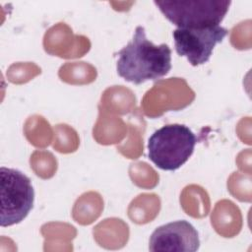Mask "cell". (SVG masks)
Listing matches in <instances>:
<instances>
[{"instance_id": "obj_1", "label": "cell", "mask_w": 252, "mask_h": 252, "mask_svg": "<svg viewBox=\"0 0 252 252\" xmlns=\"http://www.w3.org/2000/svg\"><path fill=\"white\" fill-rule=\"evenodd\" d=\"M116 56L117 74L135 85L158 80L171 70V49L165 43L154 44L142 26L136 28L131 41Z\"/></svg>"}, {"instance_id": "obj_2", "label": "cell", "mask_w": 252, "mask_h": 252, "mask_svg": "<svg viewBox=\"0 0 252 252\" xmlns=\"http://www.w3.org/2000/svg\"><path fill=\"white\" fill-rule=\"evenodd\" d=\"M197 138L183 124H168L155 131L148 141L149 158L162 170H176L192 156Z\"/></svg>"}, {"instance_id": "obj_3", "label": "cell", "mask_w": 252, "mask_h": 252, "mask_svg": "<svg viewBox=\"0 0 252 252\" xmlns=\"http://www.w3.org/2000/svg\"><path fill=\"white\" fill-rule=\"evenodd\" d=\"M163 16L177 28L204 29L220 26L231 4L229 0L155 1Z\"/></svg>"}, {"instance_id": "obj_4", "label": "cell", "mask_w": 252, "mask_h": 252, "mask_svg": "<svg viewBox=\"0 0 252 252\" xmlns=\"http://www.w3.org/2000/svg\"><path fill=\"white\" fill-rule=\"evenodd\" d=\"M0 224L11 226L24 220L33 206L34 190L31 179L22 171L0 168Z\"/></svg>"}, {"instance_id": "obj_5", "label": "cell", "mask_w": 252, "mask_h": 252, "mask_svg": "<svg viewBox=\"0 0 252 252\" xmlns=\"http://www.w3.org/2000/svg\"><path fill=\"white\" fill-rule=\"evenodd\" d=\"M227 33L225 28L214 26L204 29L177 28L172 35L177 54L186 57L192 66H199L210 60L215 46L221 42Z\"/></svg>"}, {"instance_id": "obj_6", "label": "cell", "mask_w": 252, "mask_h": 252, "mask_svg": "<svg viewBox=\"0 0 252 252\" xmlns=\"http://www.w3.org/2000/svg\"><path fill=\"white\" fill-rule=\"evenodd\" d=\"M199 247L197 229L184 220L157 227L149 241V250L153 252H195Z\"/></svg>"}]
</instances>
